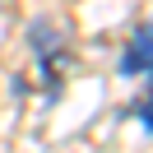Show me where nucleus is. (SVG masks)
Wrapping results in <instances>:
<instances>
[{
    "instance_id": "1",
    "label": "nucleus",
    "mask_w": 153,
    "mask_h": 153,
    "mask_svg": "<svg viewBox=\"0 0 153 153\" xmlns=\"http://www.w3.org/2000/svg\"><path fill=\"white\" fill-rule=\"evenodd\" d=\"M125 74H149V28H139V37L125 51Z\"/></svg>"
}]
</instances>
